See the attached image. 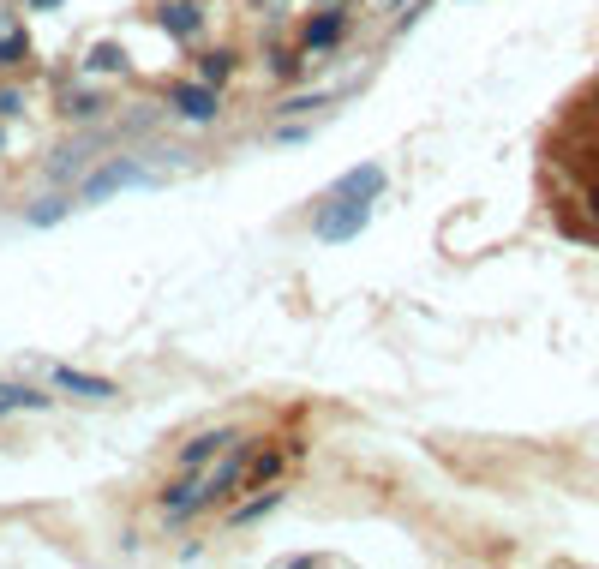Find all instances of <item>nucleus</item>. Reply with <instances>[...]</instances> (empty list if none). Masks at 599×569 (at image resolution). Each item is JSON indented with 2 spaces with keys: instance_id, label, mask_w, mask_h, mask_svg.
Returning a JSON list of instances; mask_svg holds the SVG:
<instances>
[{
  "instance_id": "8",
  "label": "nucleus",
  "mask_w": 599,
  "mask_h": 569,
  "mask_svg": "<svg viewBox=\"0 0 599 569\" xmlns=\"http://www.w3.org/2000/svg\"><path fill=\"white\" fill-rule=\"evenodd\" d=\"M222 444H228V432H204V438H192V444L180 450V468L192 474V468H204V462H216V456H222Z\"/></svg>"
},
{
  "instance_id": "12",
  "label": "nucleus",
  "mask_w": 599,
  "mask_h": 569,
  "mask_svg": "<svg viewBox=\"0 0 599 569\" xmlns=\"http://www.w3.org/2000/svg\"><path fill=\"white\" fill-rule=\"evenodd\" d=\"M0 396H6V408H48V396H36V390H18V384H12V390H0Z\"/></svg>"
},
{
  "instance_id": "5",
  "label": "nucleus",
  "mask_w": 599,
  "mask_h": 569,
  "mask_svg": "<svg viewBox=\"0 0 599 569\" xmlns=\"http://www.w3.org/2000/svg\"><path fill=\"white\" fill-rule=\"evenodd\" d=\"M54 390H72V396H90V402H108L114 384L108 378H90V372H72V366H54Z\"/></svg>"
},
{
  "instance_id": "3",
  "label": "nucleus",
  "mask_w": 599,
  "mask_h": 569,
  "mask_svg": "<svg viewBox=\"0 0 599 569\" xmlns=\"http://www.w3.org/2000/svg\"><path fill=\"white\" fill-rule=\"evenodd\" d=\"M240 480H246V444H240V450H228V456H222V468H216V474L204 480V504L228 498V492H234Z\"/></svg>"
},
{
  "instance_id": "2",
  "label": "nucleus",
  "mask_w": 599,
  "mask_h": 569,
  "mask_svg": "<svg viewBox=\"0 0 599 569\" xmlns=\"http://www.w3.org/2000/svg\"><path fill=\"white\" fill-rule=\"evenodd\" d=\"M120 186H156V174L138 168V162H114V168H102L84 192H90V198H108V192H120Z\"/></svg>"
},
{
  "instance_id": "13",
  "label": "nucleus",
  "mask_w": 599,
  "mask_h": 569,
  "mask_svg": "<svg viewBox=\"0 0 599 569\" xmlns=\"http://www.w3.org/2000/svg\"><path fill=\"white\" fill-rule=\"evenodd\" d=\"M282 468V450H270V456H258V462H246V480H270Z\"/></svg>"
},
{
  "instance_id": "1",
  "label": "nucleus",
  "mask_w": 599,
  "mask_h": 569,
  "mask_svg": "<svg viewBox=\"0 0 599 569\" xmlns=\"http://www.w3.org/2000/svg\"><path fill=\"white\" fill-rule=\"evenodd\" d=\"M366 216H372V204H360V198H330V210L318 216V240H354L360 228H366Z\"/></svg>"
},
{
  "instance_id": "16",
  "label": "nucleus",
  "mask_w": 599,
  "mask_h": 569,
  "mask_svg": "<svg viewBox=\"0 0 599 569\" xmlns=\"http://www.w3.org/2000/svg\"><path fill=\"white\" fill-rule=\"evenodd\" d=\"M24 6H60V0H24Z\"/></svg>"
},
{
  "instance_id": "15",
  "label": "nucleus",
  "mask_w": 599,
  "mask_h": 569,
  "mask_svg": "<svg viewBox=\"0 0 599 569\" xmlns=\"http://www.w3.org/2000/svg\"><path fill=\"white\" fill-rule=\"evenodd\" d=\"M264 510H276V492H270V498H258V504H240V510H234V522H252V516H264Z\"/></svg>"
},
{
  "instance_id": "7",
  "label": "nucleus",
  "mask_w": 599,
  "mask_h": 569,
  "mask_svg": "<svg viewBox=\"0 0 599 569\" xmlns=\"http://www.w3.org/2000/svg\"><path fill=\"white\" fill-rule=\"evenodd\" d=\"M378 192H384V168H378V162H366V168H354V174H348V180L336 186V198H360V204H372Z\"/></svg>"
},
{
  "instance_id": "9",
  "label": "nucleus",
  "mask_w": 599,
  "mask_h": 569,
  "mask_svg": "<svg viewBox=\"0 0 599 569\" xmlns=\"http://www.w3.org/2000/svg\"><path fill=\"white\" fill-rule=\"evenodd\" d=\"M336 36H342V12H324V18L306 24V48H330Z\"/></svg>"
},
{
  "instance_id": "17",
  "label": "nucleus",
  "mask_w": 599,
  "mask_h": 569,
  "mask_svg": "<svg viewBox=\"0 0 599 569\" xmlns=\"http://www.w3.org/2000/svg\"><path fill=\"white\" fill-rule=\"evenodd\" d=\"M258 6H270V0H258Z\"/></svg>"
},
{
  "instance_id": "14",
  "label": "nucleus",
  "mask_w": 599,
  "mask_h": 569,
  "mask_svg": "<svg viewBox=\"0 0 599 569\" xmlns=\"http://www.w3.org/2000/svg\"><path fill=\"white\" fill-rule=\"evenodd\" d=\"M18 54H24V36H18V30L0 36V66H18Z\"/></svg>"
},
{
  "instance_id": "11",
  "label": "nucleus",
  "mask_w": 599,
  "mask_h": 569,
  "mask_svg": "<svg viewBox=\"0 0 599 569\" xmlns=\"http://www.w3.org/2000/svg\"><path fill=\"white\" fill-rule=\"evenodd\" d=\"M228 72H234V54H210L204 60V84H222Z\"/></svg>"
},
{
  "instance_id": "6",
  "label": "nucleus",
  "mask_w": 599,
  "mask_h": 569,
  "mask_svg": "<svg viewBox=\"0 0 599 569\" xmlns=\"http://www.w3.org/2000/svg\"><path fill=\"white\" fill-rule=\"evenodd\" d=\"M156 24H162L168 36H180V42H186V36H198V24H204V12H198L192 0H174V6H162V12H156Z\"/></svg>"
},
{
  "instance_id": "10",
  "label": "nucleus",
  "mask_w": 599,
  "mask_h": 569,
  "mask_svg": "<svg viewBox=\"0 0 599 569\" xmlns=\"http://www.w3.org/2000/svg\"><path fill=\"white\" fill-rule=\"evenodd\" d=\"M90 72H126V54H120L114 42H102V48L90 54Z\"/></svg>"
},
{
  "instance_id": "4",
  "label": "nucleus",
  "mask_w": 599,
  "mask_h": 569,
  "mask_svg": "<svg viewBox=\"0 0 599 569\" xmlns=\"http://www.w3.org/2000/svg\"><path fill=\"white\" fill-rule=\"evenodd\" d=\"M174 114H186V120H216V84H180V90H174Z\"/></svg>"
}]
</instances>
